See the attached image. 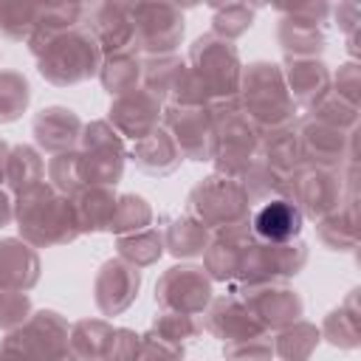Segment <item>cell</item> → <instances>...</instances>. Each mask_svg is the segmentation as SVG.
Masks as SVG:
<instances>
[{"label":"cell","mask_w":361,"mask_h":361,"mask_svg":"<svg viewBox=\"0 0 361 361\" xmlns=\"http://www.w3.org/2000/svg\"><path fill=\"white\" fill-rule=\"evenodd\" d=\"M240 110L254 124L259 135H271L279 130H288L299 118V107L293 104L285 73L279 62L257 59L243 65L240 76Z\"/></svg>","instance_id":"6da1fadb"},{"label":"cell","mask_w":361,"mask_h":361,"mask_svg":"<svg viewBox=\"0 0 361 361\" xmlns=\"http://www.w3.org/2000/svg\"><path fill=\"white\" fill-rule=\"evenodd\" d=\"M14 223L20 240L34 248H54L79 240L71 197L59 195L48 180L14 195Z\"/></svg>","instance_id":"7a4b0ae2"},{"label":"cell","mask_w":361,"mask_h":361,"mask_svg":"<svg viewBox=\"0 0 361 361\" xmlns=\"http://www.w3.org/2000/svg\"><path fill=\"white\" fill-rule=\"evenodd\" d=\"M186 65L200 76V82L209 90V110L240 104V76H243V59L234 42L209 34H200L189 45Z\"/></svg>","instance_id":"3957f363"},{"label":"cell","mask_w":361,"mask_h":361,"mask_svg":"<svg viewBox=\"0 0 361 361\" xmlns=\"http://www.w3.org/2000/svg\"><path fill=\"white\" fill-rule=\"evenodd\" d=\"M102 62H104V54L93 39V34L76 25L45 48V54L37 59V71L45 82L56 87H73L99 76Z\"/></svg>","instance_id":"277c9868"},{"label":"cell","mask_w":361,"mask_h":361,"mask_svg":"<svg viewBox=\"0 0 361 361\" xmlns=\"http://www.w3.org/2000/svg\"><path fill=\"white\" fill-rule=\"evenodd\" d=\"M186 214L200 220L209 231H220V228H228V226L248 223L251 203H248L237 178H226V175L212 172L189 189Z\"/></svg>","instance_id":"5b68a950"},{"label":"cell","mask_w":361,"mask_h":361,"mask_svg":"<svg viewBox=\"0 0 361 361\" xmlns=\"http://www.w3.org/2000/svg\"><path fill=\"white\" fill-rule=\"evenodd\" d=\"M212 121H214V155H212L214 172L240 180V175L248 169V164L259 155L262 135L243 116L240 104L214 107Z\"/></svg>","instance_id":"8992f818"},{"label":"cell","mask_w":361,"mask_h":361,"mask_svg":"<svg viewBox=\"0 0 361 361\" xmlns=\"http://www.w3.org/2000/svg\"><path fill=\"white\" fill-rule=\"evenodd\" d=\"M133 25H135V54L138 56H164L175 54V48L183 42L186 20L180 6L175 3H127Z\"/></svg>","instance_id":"52a82bcc"},{"label":"cell","mask_w":361,"mask_h":361,"mask_svg":"<svg viewBox=\"0 0 361 361\" xmlns=\"http://www.w3.org/2000/svg\"><path fill=\"white\" fill-rule=\"evenodd\" d=\"M3 344L17 350L25 361H56L71 353V322L62 313L42 307L34 310L20 330L8 333Z\"/></svg>","instance_id":"ba28073f"},{"label":"cell","mask_w":361,"mask_h":361,"mask_svg":"<svg viewBox=\"0 0 361 361\" xmlns=\"http://www.w3.org/2000/svg\"><path fill=\"white\" fill-rule=\"evenodd\" d=\"M288 197L296 203L305 220H322L344 200V169H324L302 164L288 175Z\"/></svg>","instance_id":"9c48e42d"},{"label":"cell","mask_w":361,"mask_h":361,"mask_svg":"<svg viewBox=\"0 0 361 361\" xmlns=\"http://www.w3.org/2000/svg\"><path fill=\"white\" fill-rule=\"evenodd\" d=\"M214 296V282L203 271V265L180 262L166 268L155 282V305L158 310H175L189 316H203Z\"/></svg>","instance_id":"30bf717a"},{"label":"cell","mask_w":361,"mask_h":361,"mask_svg":"<svg viewBox=\"0 0 361 361\" xmlns=\"http://www.w3.org/2000/svg\"><path fill=\"white\" fill-rule=\"evenodd\" d=\"M161 127L178 144L183 161H212L214 155V121L209 107L164 104Z\"/></svg>","instance_id":"8fae6325"},{"label":"cell","mask_w":361,"mask_h":361,"mask_svg":"<svg viewBox=\"0 0 361 361\" xmlns=\"http://www.w3.org/2000/svg\"><path fill=\"white\" fill-rule=\"evenodd\" d=\"M82 28L93 34L104 56L113 54H135V25L130 17L127 3L121 0H96L85 3Z\"/></svg>","instance_id":"7c38bea8"},{"label":"cell","mask_w":361,"mask_h":361,"mask_svg":"<svg viewBox=\"0 0 361 361\" xmlns=\"http://www.w3.org/2000/svg\"><path fill=\"white\" fill-rule=\"evenodd\" d=\"M234 293H240L245 299L248 310L254 313V319L259 322V327L265 333H279L282 327L299 322L305 313V302H302L299 290L290 288L288 282H265V285L243 288Z\"/></svg>","instance_id":"4fadbf2b"},{"label":"cell","mask_w":361,"mask_h":361,"mask_svg":"<svg viewBox=\"0 0 361 361\" xmlns=\"http://www.w3.org/2000/svg\"><path fill=\"white\" fill-rule=\"evenodd\" d=\"M296 133H299L305 164L324 166V169H344L347 164H355L358 130L341 133L336 127H327V124H319V121L302 116V121L296 124Z\"/></svg>","instance_id":"5bb4252c"},{"label":"cell","mask_w":361,"mask_h":361,"mask_svg":"<svg viewBox=\"0 0 361 361\" xmlns=\"http://www.w3.org/2000/svg\"><path fill=\"white\" fill-rule=\"evenodd\" d=\"M141 290V271L130 262L110 257L93 276V302L102 316H121L133 307Z\"/></svg>","instance_id":"9a60e30c"},{"label":"cell","mask_w":361,"mask_h":361,"mask_svg":"<svg viewBox=\"0 0 361 361\" xmlns=\"http://www.w3.org/2000/svg\"><path fill=\"white\" fill-rule=\"evenodd\" d=\"M161 116H164V104L152 93H147L144 87H135L124 96H116L110 102L104 118L113 124V130L124 141L135 144L161 127Z\"/></svg>","instance_id":"2e32d148"},{"label":"cell","mask_w":361,"mask_h":361,"mask_svg":"<svg viewBox=\"0 0 361 361\" xmlns=\"http://www.w3.org/2000/svg\"><path fill=\"white\" fill-rule=\"evenodd\" d=\"M200 322H203V333L220 338L223 344L234 341V338H245V336L262 333V327L254 319V313L248 310L245 299L240 293H234L231 288L226 293H220V296H212V302L203 310Z\"/></svg>","instance_id":"e0dca14e"},{"label":"cell","mask_w":361,"mask_h":361,"mask_svg":"<svg viewBox=\"0 0 361 361\" xmlns=\"http://www.w3.org/2000/svg\"><path fill=\"white\" fill-rule=\"evenodd\" d=\"M82 127H85V121L79 118L76 110H71V107H65V104H48V107H42V110L34 116V121H31L34 147H37L39 152H48V155H59V152L79 149Z\"/></svg>","instance_id":"ac0fdd59"},{"label":"cell","mask_w":361,"mask_h":361,"mask_svg":"<svg viewBox=\"0 0 361 361\" xmlns=\"http://www.w3.org/2000/svg\"><path fill=\"white\" fill-rule=\"evenodd\" d=\"M251 243H254V234H251L248 223L212 231V243L203 251V271L209 274V279L212 282H234L240 262Z\"/></svg>","instance_id":"d6986e66"},{"label":"cell","mask_w":361,"mask_h":361,"mask_svg":"<svg viewBox=\"0 0 361 361\" xmlns=\"http://www.w3.org/2000/svg\"><path fill=\"white\" fill-rule=\"evenodd\" d=\"M248 226L257 243H288L302 234L305 217L290 197H274L251 209Z\"/></svg>","instance_id":"ffe728a7"},{"label":"cell","mask_w":361,"mask_h":361,"mask_svg":"<svg viewBox=\"0 0 361 361\" xmlns=\"http://www.w3.org/2000/svg\"><path fill=\"white\" fill-rule=\"evenodd\" d=\"M42 274L39 251L20 237L0 240V290L28 293Z\"/></svg>","instance_id":"44dd1931"},{"label":"cell","mask_w":361,"mask_h":361,"mask_svg":"<svg viewBox=\"0 0 361 361\" xmlns=\"http://www.w3.org/2000/svg\"><path fill=\"white\" fill-rule=\"evenodd\" d=\"M288 93L296 107L310 110L322 96L330 93V68L322 56L316 59H285L282 65Z\"/></svg>","instance_id":"7402d4cb"},{"label":"cell","mask_w":361,"mask_h":361,"mask_svg":"<svg viewBox=\"0 0 361 361\" xmlns=\"http://www.w3.org/2000/svg\"><path fill=\"white\" fill-rule=\"evenodd\" d=\"M355 166L350 169V195L341 200L338 209H333L330 214H324L322 220H316V240L330 248V251H353L358 248V200H355V180H353Z\"/></svg>","instance_id":"603a6c76"},{"label":"cell","mask_w":361,"mask_h":361,"mask_svg":"<svg viewBox=\"0 0 361 361\" xmlns=\"http://www.w3.org/2000/svg\"><path fill=\"white\" fill-rule=\"evenodd\" d=\"M282 20L276 25V42L285 54V59H316L322 56L324 51V25L322 23H313V20H305V17H296V14H288L282 11Z\"/></svg>","instance_id":"cb8c5ba5"},{"label":"cell","mask_w":361,"mask_h":361,"mask_svg":"<svg viewBox=\"0 0 361 361\" xmlns=\"http://www.w3.org/2000/svg\"><path fill=\"white\" fill-rule=\"evenodd\" d=\"M127 158H130L144 175H152V178H166V175H172V172L180 166V161H183L178 144L172 141V135H169L164 127H158V130H152L147 138L130 144Z\"/></svg>","instance_id":"d4e9b609"},{"label":"cell","mask_w":361,"mask_h":361,"mask_svg":"<svg viewBox=\"0 0 361 361\" xmlns=\"http://www.w3.org/2000/svg\"><path fill=\"white\" fill-rule=\"evenodd\" d=\"M82 11H85V3H45V6H39L34 31H31V37L25 42L31 56L39 59L45 54V48L56 37H62L71 28L82 25Z\"/></svg>","instance_id":"484cf974"},{"label":"cell","mask_w":361,"mask_h":361,"mask_svg":"<svg viewBox=\"0 0 361 361\" xmlns=\"http://www.w3.org/2000/svg\"><path fill=\"white\" fill-rule=\"evenodd\" d=\"M116 189L113 186H82L71 203H73V214H76V226L79 234H99L107 231L110 217L116 212Z\"/></svg>","instance_id":"4316f807"},{"label":"cell","mask_w":361,"mask_h":361,"mask_svg":"<svg viewBox=\"0 0 361 361\" xmlns=\"http://www.w3.org/2000/svg\"><path fill=\"white\" fill-rule=\"evenodd\" d=\"M319 333H322V341H327V344H333V347H338V350H355V347L361 344L358 288H353V290L347 293V299L324 316Z\"/></svg>","instance_id":"83f0119b"},{"label":"cell","mask_w":361,"mask_h":361,"mask_svg":"<svg viewBox=\"0 0 361 361\" xmlns=\"http://www.w3.org/2000/svg\"><path fill=\"white\" fill-rule=\"evenodd\" d=\"M262 271L271 282H288L307 265L310 248L305 240H288V243H257Z\"/></svg>","instance_id":"f1b7e54d"},{"label":"cell","mask_w":361,"mask_h":361,"mask_svg":"<svg viewBox=\"0 0 361 361\" xmlns=\"http://www.w3.org/2000/svg\"><path fill=\"white\" fill-rule=\"evenodd\" d=\"M212 243V231L195 220L192 214H178L166 223L164 228V248L166 254H172L175 259H195V257H203V251L209 248Z\"/></svg>","instance_id":"f546056e"},{"label":"cell","mask_w":361,"mask_h":361,"mask_svg":"<svg viewBox=\"0 0 361 361\" xmlns=\"http://www.w3.org/2000/svg\"><path fill=\"white\" fill-rule=\"evenodd\" d=\"M127 164V147H87L79 149V166L85 186H113L121 180Z\"/></svg>","instance_id":"4dcf8cb0"},{"label":"cell","mask_w":361,"mask_h":361,"mask_svg":"<svg viewBox=\"0 0 361 361\" xmlns=\"http://www.w3.org/2000/svg\"><path fill=\"white\" fill-rule=\"evenodd\" d=\"M45 180V158L34 144H11L8 164H6V180L3 186L11 195H20L37 183Z\"/></svg>","instance_id":"1f68e13d"},{"label":"cell","mask_w":361,"mask_h":361,"mask_svg":"<svg viewBox=\"0 0 361 361\" xmlns=\"http://www.w3.org/2000/svg\"><path fill=\"white\" fill-rule=\"evenodd\" d=\"M164 254H166V248H164V228H158V226L141 228L135 234L116 237V257L130 262L138 271L152 268Z\"/></svg>","instance_id":"d6a6232c"},{"label":"cell","mask_w":361,"mask_h":361,"mask_svg":"<svg viewBox=\"0 0 361 361\" xmlns=\"http://www.w3.org/2000/svg\"><path fill=\"white\" fill-rule=\"evenodd\" d=\"M186 62L178 54H164V56H141V87L152 93L161 104L169 102Z\"/></svg>","instance_id":"836d02e7"},{"label":"cell","mask_w":361,"mask_h":361,"mask_svg":"<svg viewBox=\"0 0 361 361\" xmlns=\"http://www.w3.org/2000/svg\"><path fill=\"white\" fill-rule=\"evenodd\" d=\"M259 158L276 169L279 175H290L296 172L305 158H302V144H299V133H296V124L288 127V130H279V133H271V135H262V144H259Z\"/></svg>","instance_id":"e575fe53"},{"label":"cell","mask_w":361,"mask_h":361,"mask_svg":"<svg viewBox=\"0 0 361 361\" xmlns=\"http://www.w3.org/2000/svg\"><path fill=\"white\" fill-rule=\"evenodd\" d=\"M322 344V333L313 322H293L288 327H282L279 333H274V358L279 361H307L316 347Z\"/></svg>","instance_id":"d590c367"},{"label":"cell","mask_w":361,"mask_h":361,"mask_svg":"<svg viewBox=\"0 0 361 361\" xmlns=\"http://www.w3.org/2000/svg\"><path fill=\"white\" fill-rule=\"evenodd\" d=\"M240 186H243L251 209L265 203V200H274V197H288V178L279 175L276 169H271L259 155L240 175Z\"/></svg>","instance_id":"8d00e7d4"},{"label":"cell","mask_w":361,"mask_h":361,"mask_svg":"<svg viewBox=\"0 0 361 361\" xmlns=\"http://www.w3.org/2000/svg\"><path fill=\"white\" fill-rule=\"evenodd\" d=\"M113 322L107 319H79L71 324V350L79 361H104L107 344L113 338Z\"/></svg>","instance_id":"74e56055"},{"label":"cell","mask_w":361,"mask_h":361,"mask_svg":"<svg viewBox=\"0 0 361 361\" xmlns=\"http://www.w3.org/2000/svg\"><path fill=\"white\" fill-rule=\"evenodd\" d=\"M99 82L113 99L141 87V56L133 51L104 56V62L99 68Z\"/></svg>","instance_id":"f35d334b"},{"label":"cell","mask_w":361,"mask_h":361,"mask_svg":"<svg viewBox=\"0 0 361 361\" xmlns=\"http://www.w3.org/2000/svg\"><path fill=\"white\" fill-rule=\"evenodd\" d=\"M149 226H152V206L147 203V197H141L135 192L118 195L107 231L113 237H124V234H135V231L149 228Z\"/></svg>","instance_id":"ab89813d"},{"label":"cell","mask_w":361,"mask_h":361,"mask_svg":"<svg viewBox=\"0 0 361 361\" xmlns=\"http://www.w3.org/2000/svg\"><path fill=\"white\" fill-rule=\"evenodd\" d=\"M31 104V85L20 71L0 68V124L17 121Z\"/></svg>","instance_id":"60d3db41"},{"label":"cell","mask_w":361,"mask_h":361,"mask_svg":"<svg viewBox=\"0 0 361 361\" xmlns=\"http://www.w3.org/2000/svg\"><path fill=\"white\" fill-rule=\"evenodd\" d=\"M254 14H257V6H248V3L212 6V34L234 42L254 25Z\"/></svg>","instance_id":"b9f144b4"},{"label":"cell","mask_w":361,"mask_h":361,"mask_svg":"<svg viewBox=\"0 0 361 361\" xmlns=\"http://www.w3.org/2000/svg\"><path fill=\"white\" fill-rule=\"evenodd\" d=\"M307 118L319 121V124H327V127H336L341 133H353L358 130V107L338 99L336 93H327L322 96L310 110H305Z\"/></svg>","instance_id":"7bdbcfd3"},{"label":"cell","mask_w":361,"mask_h":361,"mask_svg":"<svg viewBox=\"0 0 361 361\" xmlns=\"http://www.w3.org/2000/svg\"><path fill=\"white\" fill-rule=\"evenodd\" d=\"M149 330L158 333L161 338H169V341H175L180 347H186L189 341L203 336V322H200V316L175 313V310H158L152 324H149Z\"/></svg>","instance_id":"ee69618b"},{"label":"cell","mask_w":361,"mask_h":361,"mask_svg":"<svg viewBox=\"0 0 361 361\" xmlns=\"http://www.w3.org/2000/svg\"><path fill=\"white\" fill-rule=\"evenodd\" d=\"M37 14V3H0V37L8 42H28Z\"/></svg>","instance_id":"f6af8a7d"},{"label":"cell","mask_w":361,"mask_h":361,"mask_svg":"<svg viewBox=\"0 0 361 361\" xmlns=\"http://www.w3.org/2000/svg\"><path fill=\"white\" fill-rule=\"evenodd\" d=\"M45 175H48V183L65 195V197H73L85 180H82V166H79V149H71V152H59V155H51L48 166H45Z\"/></svg>","instance_id":"bcb514c9"},{"label":"cell","mask_w":361,"mask_h":361,"mask_svg":"<svg viewBox=\"0 0 361 361\" xmlns=\"http://www.w3.org/2000/svg\"><path fill=\"white\" fill-rule=\"evenodd\" d=\"M226 361H274V333H254L223 344Z\"/></svg>","instance_id":"7dc6e473"},{"label":"cell","mask_w":361,"mask_h":361,"mask_svg":"<svg viewBox=\"0 0 361 361\" xmlns=\"http://www.w3.org/2000/svg\"><path fill=\"white\" fill-rule=\"evenodd\" d=\"M34 313L31 296L20 293V290H0V333H14L20 330L28 316Z\"/></svg>","instance_id":"c3c4849f"},{"label":"cell","mask_w":361,"mask_h":361,"mask_svg":"<svg viewBox=\"0 0 361 361\" xmlns=\"http://www.w3.org/2000/svg\"><path fill=\"white\" fill-rule=\"evenodd\" d=\"M166 104H178V107H209V90H206V85L200 82V76L189 65L183 68V73H180V79H178V85H175V90H172V96H169Z\"/></svg>","instance_id":"681fc988"},{"label":"cell","mask_w":361,"mask_h":361,"mask_svg":"<svg viewBox=\"0 0 361 361\" xmlns=\"http://www.w3.org/2000/svg\"><path fill=\"white\" fill-rule=\"evenodd\" d=\"M330 93H336L338 99L358 107V96H361V65H358V59L341 62L338 71L330 73Z\"/></svg>","instance_id":"f907efd6"},{"label":"cell","mask_w":361,"mask_h":361,"mask_svg":"<svg viewBox=\"0 0 361 361\" xmlns=\"http://www.w3.org/2000/svg\"><path fill=\"white\" fill-rule=\"evenodd\" d=\"M138 358H141V333L130 327H116L104 361H138Z\"/></svg>","instance_id":"816d5d0a"},{"label":"cell","mask_w":361,"mask_h":361,"mask_svg":"<svg viewBox=\"0 0 361 361\" xmlns=\"http://www.w3.org/2000/svg\"><path fill=\"white\" fill-rule=\"evenodd\" d=\"M141 358H149V361H186V347L169 341V338H161L158 333L147 330L141 333Z\"/></svg>","instance_id":"f5cc1de1"},{"label":"cell","mask_w":361,"mask_h":361,"mask_svg":"<svg viewBox=\"0 0 361 361\" xmlns=\"http://www.w3.org/2000/svg\"><path fill=\"white\" fill-rule=\"evenodd\" d=\"M330 14H333V20H336V25H338V31L344 34V37H353V34H358V28H361V6L358 3H338V6H330Z\"/></svg>","instance_id":"db71d44e"},{"label":"cell","mask_w":361,"mask_h":361,"mask_svg":"<svg viewBox=\"0 0 361 361\" xmlns=\"http://www.w3.org/2000/svg\"><path fill=\"white\" fill-rule=\"evenodd\" d=\"M282 11L288 14H296V17H305V20H313V23H327L330 17V6L327 3H302V6H282Z\"/></svg>","instance_id":"11a10c76"},{"label":"cell","mask_w":361,"mask_h":361,"mask_svg":"<svg viewBox=\"0 0 361 361\" xmlns=\"http://www.w3.org/2000/svg\"><path fill=\"white\" fill-rule=\"evenodd\" d=\"M8 223H14V195L0 186V228H6Z\"/></svg>","instance_id":"9f6ffc18"},{"label":"cell","mask_w":361,"mask_h":361,"mask_svg":"<svg viewBox=\"0 0 361 361\" xmlns=\"http://www.w3.org/2000/svg\"><path fill=\"white\" fill-rule=\"evenodd\" d=\"M8 152H11V144L6 138H0V186L6 180V164H8Z\"/></svg>","instance_id":"6f0895ef"},{"label":"cell","mask_w":361,"mask_h":361,"mask_svg":"<svg viewBox=\"0 0 361 361\" xmlns=\"http://www.w3.org/2000/svg\"><path fill=\"white\" fill-rule=\"evenodd\" d=\"M56 361H79V358H76V355H73V350H71V353H65V355H59Z\"/></svg>","instance_id":"680465c9"},{"label":"cell","mask_w":361,"mask_h":361,"mask_svg":"<svg viewBox=\"0 0 361 361\" xmlns=\"http://www.w3.org/2000/svg\"><path fill=\"white\" fill-rule=\"evenodd\" d=\"M138 361H149V358H138Z\"/></svg>","instance_id":"91938a15"}]
</instances>
